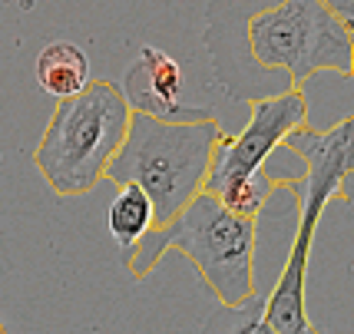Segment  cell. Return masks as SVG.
<instances>
[{
	"mask_svg": "<svg viewBox=\"0 0 354 334\" xmlns=\"http://www.w3.org/2000/svg\"><path fill=\"white\" fill-rule=\"evenodd\" d=\"M205 50L218 83L245 103L298 90L318 70L354 76V44L322 0H209Z\"/></svg>",
	"mask_w": 354,
	"mask_h": 334,
	"instance_id": "cell-1",
	"label": "cell"
},
{
	"mask_svg": "<svg viewBox=\"0 0 354 334\" xmlns=\"http://www.w3.org/2000/svg\"><path fill=\"white\" fill-rule=\"evenodd\" d=\"M255 219L229 212L216 196L199 192L169 225L149 228L123 255V265L133 278H146L176 248L196 265L222 308H239L255 295Z\"/></svg>",
	"mask_w": 354,
	"mask_h": 334,
	"instance_id": "cell-2",
	"label": "cell"
},
{
	"mask_svg": "<svg viewBox=\"0 0 354 334\" xmlns=\"http://www.w3.org/2000/svg\"><path fill=\"white\" fill-rule=\"evenodd\" d=\"M295 159L305 163L301 176V219L295 228L292 248L285 255L278 285L265 298V324L275 334H322L308 321L305 311V275H308V255L315 242V225L322 219L331 196L348 198V185L354 183V116L341 120L328 133H315L308 126L295 129L281 142ZM351 202V198H348Z\"/></svg>",
	"mask_w": 354,
	"mask_h": 334,
	"instance_id": "cell-3",
	"label": "cell"
},
{
	"mask_svg": "<svg viewBox=\"0 0 354 334\" xmlns=\"http://www.w3.org/2000/svg\"><path fill=\"white\" fill-rule=\"evenodd\" d=\"M222 136L225 133L218 120L162 122L133 113L129 133L109 159L103 179H113L116 185H139L153 205V228H162L202 192Z\"/></svg>",
	"mask_w": 354,
	"mask_h": 334,
	"instance_id": "cell-4",
	"label": "cell"
},
{
	"mask_svg": "<svg viewBox=\"0 0 354 334\" xmlns=\"http://www.w3.org/2000/svg\"><path fill=\"white\" fill-rule=\"evenodd\" d=\"M133 109L123 90L96 80L83 93L60 100L33 163L57 196H86L106 176L109 159L129 133Z\"/></svg>",
	"mask_w": 354,
	"mask_h": 334,
	"instance_id": "cell-5",
	"label": "cell"
},
{
	"mask_svg": "<svg viewBox=\"0 0 354 334\" xmlns=\"http://www.w3.org/2000/svg\"><path fill=\"white\" fill-rule=\"evenodd\" d=\"M305 120H308V96L301 90H288L281 96L252 103V120L245 129L239 136H222L216 142L202 192L218 198L222 189L259 172L268 163V156L285 142V136L305 126Z\"/></svg>",
	"mask_w": 354,
	"mask_h": 334,
	"instance_id": "cell-6",
	"label": "cell"
},
{
	"mask_svg": "<svg viewBox=\"0 0 354 334\" xmlns=\"http://www.w3.org/2000/svg\"><path fill=\"white\" fill-rule=\"evenodd\" d=\"M123 96L133 113L153 116L162 122H209L216 120L209 109L183 106V70L159 46H142L139 60L123 76Z\"/></svg>",
	"mask_w": 354,
	"mask_h": 334,
	"instance_id": "cell-7",
	"label": "cell"
},
{
	"mask_svg": "<svg viewBox=\"0 0 354 334\" xmlns=\"http://www.w3.org/2000/svg\"><path fill=\"white\" fill-rule=\"evenodd\" d=\"M37 83L50 96L70 100V96L83 93L93 83L90 57L83 53V46L70 44V40H53L37 57Z\"/></svg>",
	"mask_w": 354,
	"mask_h": 334,
	"instance_id": "cell-8",
	"label": "cell"
},
{
	"mask_svg": "<svg viewBox=\"0 0 354 334\" xmlns=\"http://www.w3.org/2000/svg\"><path fill=\"white\" fill-rule=\"evenodd\" d=\"M149 228H153V205H149V196L133 183L120 185V192H116L113 205H109V232H113L116 245L123 248V255L149 232Z\"/></svg>",
	"mask_w": 354,
	"mask_h": 334,
	"instance_id": "cell-9",
	"label": "cell"
},
{
	"mask_svg": "<svg viewBox=\"0 0 354 334\" xmlns=\"http://www.w3.org/2000/svg\"><path fill=\"white\" fill-rule=\"evenodd\" d=\"M262 308H265L262 295H252L239 308H218L216 315L209 318V324L202 328V334H275L265 324Z\"/></svg>",
	"mask_w": 354,
	"mask_h": 334,
	"instance_id": "cell-10",
	"label": "cell"
},
{
	"mask_svg": "<svg viewBox=\"0 0 354 334\" xmlns=\"http://www.w3.org/2000/svg\"><path fill=\"white\" fill-rule=\"evenodd\" d=\"M322 3L344 24V30L351 33V44H354V0H322Z\"/></svg>",
	"mask_w": 354,
	"mask_h": 334,
	"instance_id": "cell-11",
	"label": "cell"
},
{
	"mask_svg": "<svg viewBox=\"0 0 354 334\" xmlns=\"http://www.w3.org/2000/svg\"><path fill=\"white\" fill-rule=\"evenodd\" d=\"M0 334H7V324H3V321H0Z\"/></svg>",
	"mask_w": 354,
	"mask_h": 334,
	"instance_id": "cell-12",
	"label": "cell"
}]
</instances>
